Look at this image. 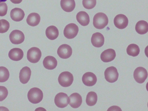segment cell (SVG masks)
<instances>
[{
	"mask_svg": "<svg viewBox=\"0 0 148 111\" xmlns=\"http://www.w3.org/2000/svg\"><path fill=\"white\" fill-rule=\"evenodd\" d=\"M108 20L107 16L104 13L99 12L94 16L93 24L94 27L98 29L104 28L107 25Z\"/></svg>",
	"mask_w": 148,
	"mask_h": 111,
	"instance_id": "1",
	"label": "cell"
},
{
	"mask_svg": "<svg viewBox=\"0 0 148 111\" xmlns=\"http://www.w3.org/2000/svg\"><path fill=\"white\" fill-rule=\"evenodd\" d=\"M27 97L29 101L34 104L40 102L43 97L42 91L39 88L34 87L31 88L28 91Z\"/></svg>",
	"mask_w": 148,
	"mask_h": 111,
	"instance_id": "2",
	"label": "cell"
},
{
	"mask_svg": "<svg viewBox=\"0 0 148 111\" xmlns=\"http://www.w3.org/2000/svg\"><path fill=\"white\" fill-rule=\"evenodd\" d=\"M58 81L60 84L64 87H68L70 86L73 81V75L68 71H64L59 75Z\"/></svg>",
	"mask_w": 148,
	"mask_h": 111,
	"instance_id": "3",
	"label": "cell"
},
{
	"mask_svg": "<svg viewBox=\"0 0 148 111\" xmlns=\"http://www.w3.org/2000/svg\"><path fill=\"white\" fill-rule=\"evenodd\" d=\"M42 53L40 50L36 47H32L28 50L27 53L28 60L32 63L38 62L41 57Z\"/></svg>",
	"mask_w": 148,
	"mask_h": 111,
	"instance_id": "4",
	"label": "cell"
},
{
	"mask_svg": "<svg viewBox=\"0 0 148 111\" xmlns=\"http://www.w3.org/2000/svg\"><path fill=\"white\" fill-rule=\"evenodd\" d=\"M70 101L69 97L64 92H60L55 96L54 102L58 107L63 108L66 107Z\"/></svg>",
	"mask_w": 148,
	"mask_h": 111,
	"instance_id": "5",
	"label": "cell"
},
{
	"mask_svg": "<svg viewBox=\"0 0 148 111\" xmlns=\"http://www.w3.org/2000/svg\"><path fill=\"white\" fill-rule=\"evenodd\" d=\"M105 78L108 82L112 83L116 81L119 77L117 69L113 66L107 68L104 72Z\"/></svg>",
	"mask_w": 148,
	"mask_h": 111,
	"instance_id": "6",
	"label": "cell"
},
{
	"mask_svg": "<svg viewBox=\"0 0 148 111\" xmlns=\"http://www.w3.org/2000/svg\"><path fill=\"white\" fill-rule=\"evenodd\" d=\"M78 31V26L75 24L71 23L65 26L64 30V35L68 39H73L77 35Z\"/></svg>",
	"mask_w": 148,
	"mask_h": 111,
	"instance_id": "7",
	"label": "cell"
},
{
	"mask_svg": "<svg viewBox=\"0 0 148 111\" xmlns=\"http://www.w3.org/2000/svg\"><path fill=\"white\" fill-rule=\"evenodd\" d=\"M134 78L138 83H143L147 78L148 73L147 70L142 67L137 68L134 70L133 74Z\"/></svg>",
	"mask_w": 148,
	"mask_h": 111,
	"instance_id": "8",
	"label": "cell"
},
{
	"mask_svg": "<svg viewBox=\"0 0 148 111\" xmlns=\"http://www.w3.org/2000/svg\"><path fill=\"white\" fill-rule=\"evenodd\" d=\"M11 42L13 44H19L22 43L25 39V36L23 33L18 30H13L9 35Z\"/></svg>",
	"mask_w": 148,
	"mask_h": 111,
	"instance_id": "9",
	"label": "cell"
},
{
	"mask_svg": "<svg viewBox=\"0 0 148 111\" xmlns=\"http://www.w3.org/2000/svg\"><path fill=\"white\" fill-rule=\"evenodd\" d=\"M57 53L60 57L66 59L69 58L72 55V49L69 45L62 44L58 47Z\"/></svg>",
	"mask_w": 148,
	"mask_h": 111,
	"instance_id": "10",
	"label": "cell"
},
{
	"mask_svg": "<svg viewBox=\"0 0 148 111\" xmlns=\"http://www.w3.org/2000/svg\"><path fill=\"white\" fill-rule=\"evenodd\" d=\"M114 25L117 28L123 29L127 27L128 20L125 15L120 14L116 16L114 20Z\"/></svg>",
	"mask_w": 148,
	"mask_h": 111,
	"instance_id": "11",
	"label": "cell"
},
{
	"mask_svg": "<svg viewBox=\"0 0 148 111\" xmlns=\"http://www.w3.org/2000/svg\"><path fill=\"white\" fill-rule=\"evenodd\" d=\"M82 79L84 84L88 86H94L97 81L96 75L91 72H87L85 73L83 75Z\"/></svg>",
	"mask_w": 148,
	"mask_h": 111,
	"instance_id": "12",
	"label": "cell"
},
{
	"mask_svg": "<svg viewBox=\"0 0 148 111\" xmlns=\"http://www.w3.org/2000/svg\"><path fill=\"white\" fill-rule=\"evenodd\" d=\"M116 56L115 50L112 49H109L104 50L101 53L100 58L103 62H108L113 60Z\"/></svg>",
	"mask_w": 148,
	"mask_h": 111,
	"instance_id": "13",
	"label": "cell"
},
{
	"mask_svg": "<svg viewBox=\"0 0 148 111\" xmlns=\"http://www.w3.org/2000/svg\"><path fill=\"white\" fill-rule=\"evenodd\" d=\"M31 74V71L29 68L27 66L23 67L20 70L19 78L21 82L25 84L29 81Z\"/></svg>",
	"mask_w": 148,
	"mask_h": 111,
	"instance_id": "14",
	"label": "cell"
},
{
	"mask_svg": "<svg viewBox=\"0 0 148 111\" xmlns=\"http://www.w3.org/2000/svg\"><path fill=\"white\" fill-rule=\"evenodd\" d=\"M70 98L69 105L73 108H79L82 103L81 96L78 93L75 92L71 94L69 97Z\"/></svg>",
	"mask_w": 148,
	"mask_h": 111,
	"instance_id": "15",
	"label": "cell"
},
{
	"mask_svg": "<svg viewBox=\"0 0 148 111\" xmlns=\"http://www.w3.org/2000/svg\"><path fill=\"white\" fill-rule=\"evenodd\" d=\"M104 42V37L101 33L96 32L92 34L91 42L94 46L96 47H101L103 45Z\"/></svg>",
	"mask_w": 148,
	"mask_h": 111,
	"instance_id": "16",
	"label": "cell"
},
{
	"mask_svg": "<svg viewBox=\"0 0 148 111\" xmlns=\"http://www.w3.org/2000/svg\"><path fill=\"white\" fill-rule=\"evenodd\" d=\"M25 14L24 11L21 8H14L12 9L10 12V16L12 19L15 21L18 22L24 18Z\"/></svg>",
	"mask_w": 148,
	"mask_h": 111,
	"instance_id": "17",
	"label": "cell"
},
{
	"mask_svg": "<svg viewBox=\"0 0 148 111\" xmlns=\"http://www.w3.org/2000/svg\"><path fill=\"white\" fill-rule=\"evenodd\" d=\"M23 52L22 50L17 48L12 49L8 53V56L10 58L14 61L21 60L23 58Z\"/></svg>",
	"mask_w": 148,
	"mask_h": 111,
	"instance_id": "18",
	"label": "cell"
},
{
	"mask_svg": "<svg viewBox=\"0 0 148 111\" xmlns=\"http://www.w3.org/2000/svg\"><path fill=\"white\" fill-rule=\"evenodd\" d=\"M44 66L49 70H52L56 68L57 65V60L54 57L48 56L46 57L43 61Z\"/></svg>",
	"mask_w": 148,
	"mask_h": 111,
	"instance_id": "19",
	"label": "cell"
},
{
	"mask_svg": "<svg viewBox=\"0 0 148 111\" xmlns=\"http://www.w3.org/2000/svg\"><path fill=\"white\" fill-rule=\"evenodd\" d=\"M76 18L78 22L82 25H87L90 22L89 15L85 12L81 11L77 14Z\"/></svg>",
	"mask_w": 148,
	"mask_h": 111,
	"instance_id": "20",
	"label": "cell"
},
{
	"mask_svg": "<svg viewBox=\"0 0 148 111\" xmlns=\"http://www.w3.org/2000/svg\"><path fill=\"white\" fill-rule=\"evenodd\" d=\"M60 5L64 11L70 12L74 9L75 3L74 0H61Z\"/></svg>",
	"mask_w": 148,
	"mask_h": 111,
	"instance_id": "21",
	"label": "cell"
},
{
	"mask_svg": "<svg viewBox=\"0 0 148 111\" xmlns=\"http://www.w3.org/2000/svg\"><path fill=\"white\" fill-rule=\"evenodd\" d=\"M40 17L39 15L36 13H32L28 16L26 22L27 24L32 27L37 25L39 23Z\"/></svg>",
	"mask_w": 148,
	"mask_h": 111,
	"instance_id": "22",
	"label": "cell"
},
{
	"mask_svg": "<svg viewBox=\"0 0 148 111\" xmlns=\"http://www.w3.org/2000/svg\"><path fill=\"white\" fill-rule=\"evenodd\" d=\"M46 36L51 40L56 39L59 35V31L58 28L55 26L51 25L46 29L45 31Z\"/></svg>",
	"mask_w": 148,
	"mask_h": 111,
	"instance_id": "23",
	"label": "cell"
},
{
	"mask_svg": "<svg viewBox=\"0 0 148 111\" xmlns=\"http://www.w3.org/2000/svg\"><path fill=\"white\" fill-rule=\"evenodd\" d=\"M136 32L140 34H144L148 31V24L147 22L141 20L138 22L135 27Z\"/></svg>",
	"mask_w": 148,
	"mask_h": 111,
	"instance_id": "24",
	"label": "cell"
},
{
	"mask_svg": "<svg viewBox=\"0 0 148 111\" xmlns=\"http://www.w3.org/2000/svg\"><path fill=\"white\" fill-rule=\"evenodd\" d=\"M97 96L96 93L93 91H90L88 93L86 99V102L89 106L95 105L97 101Z\"/></svg>",
	"mask_w": 148,
	"mask_h": 111,
	"instance_id": "25",
	"label": "cell"
},
{
	"mask_svg": "<svg viewBox=\"0 0 148 111\" xmlns=\"http://www.w3.org/2000/svg\"><path fill=\"white\" fill-rule=\"evenodd\" d=\"M126 51L127 54L129 56L135 57L139 54L140 50L138 45L135 44H132L128 46Z\"/></svg>",
	"mask_w": 148,
	"mask_h": 111,
	"instance_id": "26",
	"label": "cell"
},
{
	"mask_svg": "<svg viewBox=\"0 0 148 111\" xmlns=\"http://www.w3.org/2000/svg\"><path fill=\"white\" fill-rule=\"evenodd\" d=\"M9 76V72L7 68L4 66H0V82L7 81Z\"/></svg>",
	"mask_w": 148,
	"mask_h": 111,
	"instance_id": "27",
	"label": "cell"
},
{
	"mask_svg": "<svg viewBox=\"0 0 148 111\" xmlns=\"http://www.w3.org/2000/svg\"><path fill=\"white\" fill-rule=\"evenodd\" d=\"M10 27V23L6 20L4 19L0 20V33L6 32Z\"/></svg>",
	"mask_w": 148,
	"mask_h": 111,
	"instance_id": "28",
	"label": "cell"
},
{
	"mask_svg": "<svg viewBox=\"0 0 148 111\" xmlns=\"http://www.w3.org/2000/svg\"><path fill=\"white\" fill-rule=\"evenodd\" d=\"M96 4V0H83L82 4L84 8L87 9L93 8Z\"/></svg>",
	"mask_w": 148,
	"mask_h": 111,
	"instance_id": "29",
	"label": "cell"
},
{
	"mask_svg": "<svg viewBox=\"0 0 148 111\" xmlns=\"http://www.w3.org/2000/svg\"><path fill=\"white\" fill-rule=\"evenodd\" d=\"M8 94V91L7 88L4 86H0V101L4 100Z\"/></svg>",
	"mask_w": 148,
	"mask_h": 111,
	"instance_id": "30",
	"label": "cell"
},
{
	"mask_svg": "<svg viewBox=\"0 0 148 111\" xmlns=\"http://www.w3.org/2000/svg\"><path fill=\"white\" fill-rule=\"evenodd\" d=\"M8 6L6 3L5 2L0 3V16H3L7 14Z\"/></svg>",
	"mask_w": 148,
	"mask_h": 111,
	"instance_id": "31",
	"label": "cell"
},
{
	"mask_svg": "<svg viewBox=\"0 0 148 111\" xmlns=\"http://www.w3.org/2000/svg\"><path fill=\"white\" fill-rule=\"evenodd\" d=\"M23 0H10V1L14 4H19L21 3Z\"/></svg>",
	"mask_w": 148,
	"mask_h": 111,
	"instance_id": "32",
	"label": "cell"
},
{
	"mask_svg": "<svg viewBox=\"0 0 148 111\" xmlns=\"http://www.w3.org/2000/svg\"><path fill=\"white\" fill-rule=\"evenodd\" d=\"M7 0H0V3L6 1Z\"/></svg>",
	"mask_w": 148,
	"mask_h": 111,
	"instance_id": "33",
	"label": "cell"
}]
</instances>
